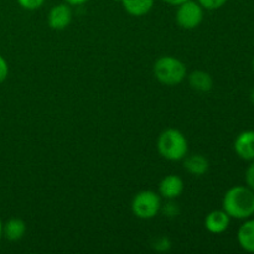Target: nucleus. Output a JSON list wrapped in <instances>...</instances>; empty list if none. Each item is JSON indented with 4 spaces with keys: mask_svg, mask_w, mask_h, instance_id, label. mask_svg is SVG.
Listing matches in <instances>:
<instances>
[{
    "mask_svg": "<svg viewBox=\"0 0 254 254\" xmlns=\"http://www.w3.org/2000/svg\"><path fill=\"white\" fill-rule=\"evenodd\" d=\"M223 211L236 220H247L254 215V191L248 186H233L223 196Z\"/></svg>",
    "mask_w": 254,
    "mask_h": 254,
    "instance_id": "obj_1",
    "label": "nucleus"
},
{
    "mask_svg": "<svg viewBox=\"0 0 254 254\" xmlns=\"http://www.w3.org/2000/svg\"><path fill=\"white\" fill-rule=\"evenodd\" d=\"M158 151L164 159L170 161L183 160L188 154V140L181 131L166 129L159 135Z\"/></svg>",
    "mask_w": 254,
    "mask_h": 254,
    "instance_id": "obj_2",
    "label": "nucleus"
},
{
    "mask_svg": "<svg viewBox=\"0 0 254 254\" xmlns=\"http://www.w3.org/2000/svg\"><path fill=\"white\" fill-rule=\"evenodd\" d=\"M154 76L165 86L180 84L186 77V66L174 56H163L154 64Z\"/></svg>",
    "mask_w": 254,
    "mask_h": 254,
    "instance_id": "obj_3",
    "label": "nucleus"
},
{
    "mask_svg": "<svg viewBox=\"0 0 254 254\" xmlns=\"http://www.w3.org/2000/svg\"><path fill=\"white\" fill-rule=\"evenodd\" d=\"M161 208L160 196L150 190H144L136 193L131 201V211L141 220H151L158 216Z\"/></svg>",
    "mask_w": 254,
    "mask_h": 254,
    "instance_id": "obj_4",
    "label": "nucleus"
},
{
    "mask_svg": "<svg viewBox=\"0 0 254 254\" xmlns=\"http://www.w3.org/2000/svg\"><path fill=\"white\" fill-rule=\"evenodd\" d=\"M175 20L183 29H196L203 20V7L193 0H188L178 6Z\"/></svg>",
    "mask_w": 254,
    "mask_h": 254,
    "instance_id": "obj_5",
    "label": "nucleus"
},
{
    "mask_svg": "<svg viewBox=\"0 0 254 254\" xmlns=\"http://www.w3.org/2000/svg\"><path fill=\"white\" fill-rule=\"evenodd\" d=\"M72 21V10L68 4L55 5L49 12L47 22L52 30H64Z\"/></svg>",
    "mask_w": 254,
    "mask_h": 254,
    "instance_id": "obj_6",
    "label": "nucleus"
},
{
    "mask_svg": "<svg viewBox=\"0 0 254 254\" xmlns=\"http://www.w3.org/2000/svg\"><path fill=\"white\" fill-rule=\"evenodd\" d=\"M184 181L178 175H166L159 184V193L166 200H175L183 193Z\"/></svg>",
    "mask_w": 254,
    "mask_h": 254,
    "instance_id": "obj_7",
    "label": "nucleus"
},
{
    "mask_svg": "<svg viewBox=\"0 0 254 254\" xmlns=\"http://www.w3.org/2000/svg\"><path fill=\"white\" fill-rule=\"evenodd\" d=\"M236 154L243 160H254V130L242 131L233 144Z\"/></svg>",
    "mask_w": 254,
    "mask_h": 254,
    "instance_id": "obj_8",
    "label": "nucleus"
},
{
    "mask_svg": "<svg viewBox=\"0 0 254 254\" xmlns=\"http://www.w3.org/2000/svg\"><path fill=\"white\" fill-rule=\"evenodd\" d=\"M231 217L223 210H215L208 213L205 218V227L213 235L223 233L230 226Z\"/></svg>",
    "mask_w": 254,
    "mask_h": 254,
    "instance_id": "obj_9",
    "label": "nucleus"
},
{
    "mask_svg": "<svg viewBox=\"0 0 254 254\" xmlns=\"http://www.w3.org/2000/svg\"><path fill=\"white\" fill-rule=\"evenodd\" d=\"M238 245L246 252L254 253V218L248 220L238 228L237 232Z\"/></svg>",
    "mask_w": 254,
    "mask_h": 254,
    "instance_id": "obj_10",
    "label": "nucleus"
},
{
    "mask_svg": "<svg viewBox=\"0 0 254 254\" xmlns=\"http://www.w3.org/2000/svg\"><path fill=\"white\" fill-rule=\"evenodd\" d=\"M208 168H210L208 160L203 155H200V154H193V155L184 158V169L188 173L192 174V175H203V174L207 173Z\"/></svg>",
    "mask_w": 254,
    "mask_h": 254,
    "instance_id": "obj_11",
    "label": "nucleus"
},
{
    "mask_svg": "<svg viewBox=\"0 0 254 254\" xmlns=\"http://www.w3.org/2000/svg\"><path fill=\"white\" fill-rule=\"evenodd\" d=\"M155 0H122V6L131 16H144L153 9Z\"/></svg>",
    "mask_w": 254,
    "mask_h": 254,
    "instance_id": "obj_12",
    "label": "nucleus"
},
{
    "mask_svg": "<svg viewBox=\"0 0 254 254\" xmlns=\"http://www.w3.org/2000/svg\"><path fill=\"white\" fill-rule=\"evenodd\" d=\"M26 232V225L20 218H11L2 225V236L9 241H19Z\"/></svg>",
    "mask_w": 254,
    "mask_h": 254,
    "instance_id": "obj_13",
    "label": "nucleus"
},
{
    "mask_svg": "<svg viewBox=\"0 0 254 254\" xmlns=\"http://www.w3.org/2000/svg\"><path fill=\"white\" fill-rule=\"evenodd\" d=\"M189 84L191 88L198 92H208L212 89V77L205 71H193L189 76Z\"/></svg>",
    "mask_w": 254,
    "mask_h": 254,
    "instance_id": "obj_14",
    "label": "nucleus"
},
{
    "mask_svg": "<svg viewBox=\"0 0 254 254\" xmlns=\"http://www.w3.org/2000/svg\"><path fill=\"white\" fill-rule=\"evenodd\" d=\"M228 0H198V4L203 10H218L227 2Z\"/></svg>",
    "mask_w": 254,
    "mask_h": 254,
    "instance_id": "obj_15",
    "label": "nucleus"
},
{
    "mask_svg": "<svg viewBox=\"0 0 254 254\" xmlns=\"http://www.w3.org/2000/svg\"><path fill=\"white\" fill-rule=\"evenodd\" d=\"M17 2L22 9L32 11V10L40 9L44 5L45 0H17Z\"/></svg>",
    "mask_w": 254,
    "mask_h": 254,
    "instance_id": "obj_16",
    "label": "nucleus"
},
{
    "mask_svg": "<svg viewBox=\"0 0 254 254\" xmlns=\"http://www.w3.org/2000/svg\"><path fill=\"white\" fill-rule=\"evenodd\" d=\"M7 74H9V66L6 60L0 55V84L7 78Z\"/></svg>",
    "mask_w": 254,
    "mask_h": 254,
    "instance_id": "obj_17",
    "label": "nucleus"
},
{
    "mask_svg": "<svg viewBox=\"0 0 254 254\" xmlns=\"http://www.w3.org/2000/svg\"><path fill=\"white\" fill-rule=\"evenodd\" d=\"M246 183H247L248 188H251L254 191V160L246 171Z\"/></svg>",
    "mask_w": 254,
    "mask_h": 254,
    "instance_id": "obj_18",
    "label": "nucleus"
},
{
    "mask_svg": "<svg viewBox=\"0 0 254 254\" xmlns=\"http://www.w3.org/2000/svg\"><path fill=\"white\" fill-rule=\"evenodd\" d=\"M155 248L158 251H168L169 248H170V242H169L168 238L163 237V238H160L159 241H156Z\"/></svg>",
    "mask_w": 254,
    "mask_h": 254,
    "instance_id": "obj_19",
    "label": "nucleus"
},
{
    "mask_svg": "<svg viewBox=\"0 0 254 254\" xmlns=\"http://www.w3.org/2000/svg\"><path fill=\"white\" fill-rule=\"evenodd\" d=\"M68 5H74V6H78V5L86 4L88 0H64Z\"/></svg>",
    "mask_w": 254,
    "mask_h": 254,
    "instance_id": "obj_20",
    "label": "nucleus"
},
{
    "mask_svg": "<svg viewBox=\"0 0 254 254\" xmlns=\"http://www.w3.org/2000/svg\"><path fill=\"white\" fill-rule=\"evenodd\" d=\"M164 2H166V4L169 5H173V6H179V5H181L183 2L188 1V0H163Z\"/></svg>",
    "mask_w": 254,
    "mask_h": 254,
    "instance_id": "obj_21",
    "label": "nucleus"
},
{
    "mask_svg": "<svg viewBox=\"0 0 254 254\" xmlns=\"http://www.w3.org/2000/svg\"><path fill=\"white\" fill-rule=\"evenodd\" d=\"M250 98H251V102H252V103L254 104V88L252 89V92H251V97H250Z\"/></svg>",
    "mask_w": 254,
    "mask_h": 254,
    "instance_id": "obj_22",
    "label": "nucleus"
},
{
    "mask_svg": "<svg viewBox=\"0 0 254 254\" xmlns=\"http://www.w3.org/2000/svg\"><path fill=\"white\" fill-rule=\"evenodd\" d=\"M2 237V222L1 220H0V238Z\"/></svg>",
    "mask_w": 254,
    "mask_h": 254,
    "instance_id": "obj_23",
    "label": "nucleus"
},
{
    "mask_svg": "<svg viewBox=\"0 0 254 254\" xmlns=\"http://www.w3.org/2000/svg\"><path fill=\"white\" fill-rule=\"evenodd\" d=\"M252 68H253V71H254V57H253V61H252Z\"/></svg>",
    "mask_w": 254,
    "mask_h": 254,
    "instance_id": "obj_24",
    "label": "nucleus"
},
{
    "mask_svg": "<svg viewBox=\"0 0 254 254\" xmlns=\"http://www.w3.org/2000/svg\"><path fill=\"white\" fill-rule=\"evenodd\" d=\"M114 1H119V2H122V0H114Z\"/></svg>",
    "mask_w": 254,
    "mask_h": 254,
    "instance_id": "obj_25",
    "label": "nucleus"
}]
</instances>
